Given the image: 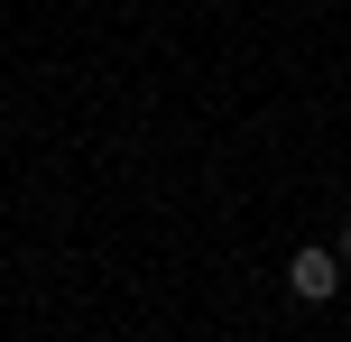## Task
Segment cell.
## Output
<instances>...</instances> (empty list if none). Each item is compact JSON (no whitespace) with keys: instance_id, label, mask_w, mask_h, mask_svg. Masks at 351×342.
I'll use <instances>...</instances> for the list:
<instances>
[{"instance_id":"cell-1","label":"cell","mask_w":351,"mask_h":342,"mask_svg":"<svg viewBox=\"0 0 351 342\" xmlns=\"http://www.w3.org/2000/svg\"><path fill=\"white\" fill-rule=\"evenodd\" d=\"M287 296H296V306H333L342 296V250L333 241H305V250L287 259Z\"/></svg>"},{"instance_id":"cell-2","label":"cell","mask_w":351,"mask_h":342,"mask_svg":"<svg viewBox=\"0 0 351 342\" xmlns=\"http://www.w3.org/2000/svg\"><path fill=\"white\" fill-rule=\"evenodd\" d=\"M333 250H342V269H351V222H342V241H333Z\"/></svg>"}]
</instances>
